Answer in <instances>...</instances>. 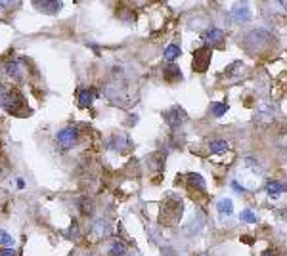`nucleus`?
<instances>
[{
    "mask_svg": "<svg viewBox=\"0 0 287 256\" xmlns=\"http://www.w3.org/2000/svg\"><path fill=\"white\" fill-rule=\"evenodd\" d=\"M0 256H14V251L12 249H4V251H0Z\"/></svg>",
    "mask_w": 287,
    "mask_h": 256,
    "instance_id": "412c9836",
    "label": "nucleus"
},
{
    "mask_svg": "<svg viewBox=\"0 0 287 256\" xmlns=\"http://www.w3.org/2000/svg\"><path fill=\"white\" fill-rule=\"evenodd\" d=\"M228 142L226 140H213L211 143H209V151L211 153H220V151H226L228 149Z\"/></svg>",
    "mask_w": 287,
    "mask_h": 256,
    "instance_id": "ddd939ff",
    "label": "nucleus"
},
{
    "mask_svg": "<svg viewBox=\"0 0 287 256\" xmlns=\"http://www.w3.org/2000/svg\"><path fill=\"white\" fill-rule=\"evenodd\" d=\"M211 56H213V52L209 48H199V50L194 52V71L205 73L209 63H211Z\"/></svg>",
    "mask_w": 287,
    "mask_h": 256,
    "instance_id": "20e7f679",
    "label": "nucleus"
},
{
    "mask_svg": "<svg viewBox=\"0 0 287 256\" xmlns=\"http://www.w3.org/2000/svg\"><path fill=\"white\" fill-rule=\"evenodd\" d=\"M262 256H282L280 255V251H276V249H268V251H264Z\"/></svg>",
    "mask_w": 287,
    "mask_h": 256,
    "instance_id": "aec40b11",
    "label": "nucleus"
},
{
    "mask_svg": "<svg viewBox=\"0 0 287 256\" xmlns=\"http://www.w3.org/2000/svg\"><path fill=\"white\" fill-rule=\"evenodd\" d=\"M163 75H165L167 83H178L180 79H182V73H180V69L176 65H167Z\"/></svg>",
    "mask_w": 287,
    "mask_h": 256,
    "instance_id": "9d476101",
    "label": "nucleus"
},
{
    "mask_svg": "<svg viewBox=\"0 0 287 256\" xmlns=\"http://www.w3.org/2000/svg\"><path fill=\"white\" fill-rule=\"evenodd\" d=\"M94 98H96V92H94V90H90V88L79 90V107H81V109L90 107L92 102H94Z\"/></svg>",
    "mask_w": 287,
    "mask_h": 256,
    "instance_id": "6e6552de",
    "label": "nucleus"
},
{
    "mask_svg": "<svg viewBox=\"0 0 287 256\" xmlns=\"http://www.w3.org/2000/svg\"><path fill=\"white\" fill-rule=\"evenodd\" d=\"M178 56H180V46H176V44H169V46L165 48V59L172 61V59H176Z\"/></svg>",
    "mask_w": 287,
    "mask_h": 256,
    "instance_id": "4468645a",
    "label": "nucleus"
},
{
    "mask_svg": "<svg viewBox=\"0 0 287 256\" xmlns=\"http://www.w3.org/2000/svg\"><path fill=\"white\" fill-rule=\"evenodd\" d=\"M190 182L192 184H198V188L203 191L205 189V180L201 178V174H190Z\"/></svg>",
    "mask_w": 287,
    "mask_h": 256,
    "instance_id": "6ab92c4d",
    "label": "nucleus"
},
{
    "mask_svg": "<svg viewBox=\"0 0 287 256\" xmlns=\"http://www.w3.org/2000/svg\"><path fill=\"white\" fill-rule=\"evenodd\" d=\"M243 222H247V224H255L257 222V214L253 212V210H249V208H245L243 212H241V216H239Z\"/></svg>",
    "mask_w": 287,
    "mask_h": 256,
    "instance_id": "a211bd4d",
    "label": "nucleus"
},
{
    "mask_svg": "<svg viewBox=\"0 0 287 256\" xmlns=\"http://www.w3.org/2000/svg\"><path fill=\"white\" fill-rule=\"evenodd\" d=\"M23 71H25V67H21L19 61H10V63L6 65V73H8L14 81H18V83L23 81Z\"/></svg>",
    "mask_w": 287,
    "mask_h": 256,
    "instance_id": "1a4fd4ad",
    "label": "nucleus"
},
{
    "mask_svg": "<svg viewBox=\"0 0 287 256\" xmlns=\"http://www.w3.org/2000/svg\"><path fill=\"white\" fill-rule=\"evenodd\" d=\"M226 111H228V105H226V103H213V105H211V113H213L215 117H222Z\"/></svg>",
    "mask_w": 287,
    "mask_h": 256,
    "instance_id": "dca6fc26",
    "label": "nucleus"
},
{
    "mask_svg": "<svg viewBox=\"0 0 287 256\" xmlns=\"http://www.w3.org/2000/svg\"><path fill=\"white\" fill-rule=\"evenodd\" d=\"M126 249L123 243H113L111 245V251H109V256H125Z\"/></svg>",
    "mask_w": 287,
    "mask_h": 256,
    "instance_id": "f3484780",
    "label": "nucleus"
},
{
    "mask_svg": "<svg viewBox=\"0 0 287 256\" xmlns=\"http://www.w3.org/2000/svg\"><path fill=\"white\" fill-rule=\"evenodd\" d=\"M77 140H79V130L73 128V126H67V128L59 130L57 136H56V142H57V145H59L61 149H69V147H73V145L77 143Z\"/></svg>",
    "mask_w": 287,
    "mask_h": 256,
    "instance_id": "f03ea898",
    "label": "nucleus"
},
{
    "mask_svg": "<svg viewBox=\"0 0 287 256\" xmlns=\"http://www.w3.org/2000/svg\"><path fill=\"white\" fill-rule=\"evenodd\" d=\"M280 4H282V8H284V10H287V0H282Z\"/></svg>",
    "mask_w": 287,
    "mask_h": 256,
    "instance_id": "4be33fe9",
    "label": "nucleus"
},
{
    "mask_svg": "<svg viewBox=\"0 0 287 256\" xmlns=\"http://www.w3.org/2000/svg\"><path fill=\"white\" fill-rule=\"evenodd\" d=\"M232 17L237 21V23H245V21H249V19H251V10H249V6H247L245 2H243V4H233Z\"/></svg>",
    "mask_w": 287,
    "mask_h": 256,
    "instance_id": "39448f33",
    "label": "nucleus"
},
{
    "mask_svg": "<svg viewBox=\"0 0 287 256\" xmlns=\"http://www.w3.org/2000/svg\"><path fill=\"white\" fill-rule=\"evenodd\" d=\"M0 245L6 247V249H12L14 247V237L8 231H4V229H0Z\"/></svg>",
    "mask_w": 287,
    "mask_h": 256,
    "instance_id": "2eb2a0df",
    "label": "nucleus"
},
{
    "mask_svg": "<svg viewBox=\"0 0 287 256\" xmlns=\"http://www.w3.org/2000/svg\"><path fill=\"white\" fill-rule=\"evenodd\" d=\"M284 220H286V222H287V210H286V212H284Z\"/></svg>",
    "mask_w": 287,
    "mask_h": 256,
    "instance_id": "b1692460",
    "label": "nucleus"
},
{
    "mask_svg": "<svg viewBox=\"0 0 287 256\" xmlns=\"http://www.w3.org/2000/svg\"><path fill=\"white\" fill-rule=\"evenodd\" d=\"M216 208H218L220 216H230V214L233 212V203H232V199H220V201L216 203Z\"/></svg>",
    "mask_w": 287,
    "mask_h": 256,
    "instance_id": "f8f14e48",
    "label": "nucleus"
},
{
    "mask_svg": "<svg viewBox=\"0 0 287 256\" xmlns=\"http://www.w3.org/2000/svg\"><path fill=\"white\" fill-rule=\"evenodd\" d=\"M4 96H6V94H4V88H2V85H0V98L4 100Z\"/></svg>",
    "mask_w": 287,
    "mask_h": 256,
    "instance_id": "5701e85b",
    "label": "nucleus"
},
{
    "mask_svg": "<svg viewBox=\"0 0 287 256\" xmlns=\"http://www.w3.org/2000/svg\"><path fill=\"white\" fill-rule=\"evenodd\" d=\"M201 40H203L205 48H209V50H213V48H220V46L224 44V33H222L220 29H209V31L203 33Z\"/></svg>",
    "mask_w": 287,
    "mask_h": 256,
    "instance_id": "7ed1b4c3",
    "label": "nucleus"
},
{
    "mask_svg": "<svg viewBox=\"0 0 287 256\" xmlns=\"http://www.w3.org/2000/svg\"><path fill=\"white\" fill-rule=\"evenodd\" d=\"M165 119H167V122H169L172 128H176L180 122H184V120L188 119V115H186V111H184V109L174 107L172 111H167V113H165Z\"/></svg>",
    "mask_w": 287,
    "mask_h": 256,
    "instance_id": "423d86ee",
    "label": "nucleus"
},
{
    "mask_svg": "<svg viewBox=\"0 0 287 256\" xmlns=\"http://www.w3.org/2000/svg\"><path fill=\"white\" fill-rule=\"evenodd\" d=\"M287 189L286 184H282V182H270L268 186H266V191H268V195L272 199H276V197H280L284 191Z\"/></svg>",
    "mask_w": 287,
    "mask_h": 256,
    "instance_id": "9b49d317",
    "label": "nucleus"
},
{
    "mask_svg": "<svg viewBox=\"0 0 287 256\" xmlns=\"http://www.w3.org/2000/svg\"><path fill=\"white\" fill-rule=\"evenodd\" d=\"M23 105H25V100H23V96L19 94L18 90H10V92H6L4 100H2V107H4L10 115H18L19 111L23 109Z\"/></svg>",
    "mask_w": 287,
    "mask_h": 256,
    "instance_id": "f257e3e1",
    "label": "nucleus"
},
{
    "mask_svg": "<svg viewBox=\"0 0 287 256\" xmlns=\"http://www.w3.org/2000/svg\"><path fill=\"white\" fill-rule=\"evenodd\" d=\"M36 6V10H40V12H44V14H57L59 10H61V2H48V0H44V2H33Z\"/></svg>",
    "mask_w": 287,
    "mask_h": 256,
    "instance_id": "0eeeda50",
    "label": "nucleus"
}]
</instances>
